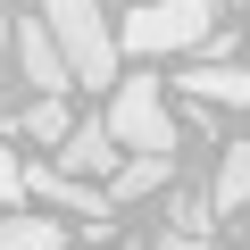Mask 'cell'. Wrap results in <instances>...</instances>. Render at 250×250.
I'll use <instances>...</instances> for the list:
<instances>
[{
    "mask_svg": "<svg viewBox=\"0 0 250 250\" xmlns=\"http://www.w3.org/2000/svg\"><path fill=\"white\" fill-rule=\"evenodd\" d=\"M117 167H125V150H117V134H108V117H83L75 134L59 142V175H75V184H117Z\"/></svg>",
    "mask_w": 250,
    "mask_h": 250,
    "instance_id": "5",
    "label": "cell"
},
{
    "mask_svg": "<svg viewBox=\"0 0 250 250\" xmlns=\"http://www.w3.org/2000/svg\"><path fill=\"white\" fill-rule=\"evenodd\" d=\"M159 250H217L208 233H159Z\"/></svg>",
    "mask_w": 250,
    "mask_h": 250,
    "instance_id": "14",
    "label": "cell"
},
{
    "mask_svg": "<svg viewBox=\"0 0 250 250\" xmlns=\"http://www.w3.org/2000/svg\"><path fill=\"white\" fill-rule=\"evenodd\" d=\"M175 92H192L200 108H250V67L233 59V67H192V75H175Z\"/></svg>",
    "mask_w": 250,
    "mask_h": 250,
    "instance_id": "7",
    "label": "cell"
},
{
    "mask_svg": "<svg viewBox=\"0 0 250 250\" xmlns=\"http://www.w3.org/2000/svg\"><path fill=\"white\" fill-rule=\"evenodd\" d=\"M208 208H217L208 192H175L167 200V233H208Z\"/></svg>",
    "mask_w": 250,
    "mask_h": 250,
    "instance_id": "12",
    "label": "cell"
},
{
    "mask_svg": "<svg viewBox=\"0 0 250 250\" xmlns=\"http://www.w3.org/2000/svg\"><path fill=\"white\" fill-rule=\"evenodd\" d=\"M108 134H117V150L125 159H175V108H167V92L150 83V75H125L117 92H108Z\"/></svg>",
    "mask_w": 250,
    "mask_h": 250,
    "instance_id": "3",
    "label": "cell"
},
{
    "mask_svg": "<svg viewBox=\"0 0 250 250\" xmlns=\"http://www.w3.org/2000/svg\"><path fill=\"white\" fill-rule=\"evenodd\" d=\"M9 134H25V142H67L75 134V117H67V100H25V108H9Z\"/></svg>",
    "mask_w": 250,
    "mask_h": 250,
    "instance_id": "8",
    "label": "cell"
},
{
    "mask_svg": "<svg viewBox=\"0 0 250 250\" xmlns=\"http://www.w3.org/2000/svg\"><path fill=\"white\" fill-rule=\"evenodd\" d=\"M208 34H217V0H142L117 17V50H134V59L208 50Z\"/></svg>",
    "mask_w": 250,
    "mask_h": 250,
    "instance_id": "2",
    "label": "cell"
},
{
    "mask_svg": "<svg viewBox=\"0 0 250 250\" xmlns=\"http://www.w3.org/2000/svg\"><path fill=\"white\" fill-rule=\"evenodd\" d=\"M42 9V25H50V42L67 50V75L75 83H125L117 75V25L100 17V0H34Z\"/></svg>",
    "mask_w": 250,
    "mask_h": 250,
    "instance_id": "1",
    "label": "cell"
},
{
    "mask_svg": "<svg viewBox=\"0 0 250 250\" xmlns=\"http://www.w3.org/2000/svg\"><path fill=\"white\" fill-rule=\"evenodd\" d=\"M25 192H42L50 208H83V225H92V233H108V225H117V200H108L100 184H75V175H59V167H34V175H25Z\"/></svg>",
    "mask_w": 250,
    "mask_h": 250,
    "instance_id": "6",
    "label": "cell"
},
{
    "mask_svg": "<svg viewBox=\"0 0 250 250\" xmlns=\"http://www.w3.org/2000/svg\"><path fill=\"white\" fill-rule=\"evenodd\" d=\"M167 184H175V159H125L117 184H108V200L134 208V200H150V192H167Z\"/></svg>",
    "mask_w": 250,
    "mask_h": 250,
    "instance_id": "9",
    "label": "cell"
},
{
    "mask_svg": "<svg viewBox=\"0 0 250 250\" xmlns=\"http://www.w3.org/2000/svg\"><path fill=\"white\" fill-rule=\"evenodd\" d=\"M208 200H217L225 217H242V225H250V142H233V150H225V167H217Z\"/></svg>",
    "mask_w": 250,
    "mask_h": 250,
    "instance_id": "10",
    "label": "cell"
},
{
    "mask_svg": "<svg viewBox=\"0 0 250 250\" xmlns=\"http://www.w3.org/2000/svg\"><path fill=\"white\" fill-rule=\"evenodd\" d=\"M67 233H59V217H0V250H59Z\"/></svg>",
    "mask_w": 250,
    "mask_h": 250,
    "instance_id": "11",
    "label": "cell"
},
{
    "mask_svg": "<svg viewBox=\"0 0 250 250\" xmlns=\"http://www.w3.org/2000/svg\"><path fill=\"white\" fill-rule=\"evenodd\" d=\"M0 200H25V167H17V150H9V134H0Z\"/></svg>",
    "mask_w": 250,
    "mask_h": 250,
    "instance_id": "13",
    "label": "cell"
},
{
    "mask_svg": "<svg viewBox=\"0 0 250 250\" xmlns=\"http://www.w3.org/2000/svg\"><path fill=\"white\" fill-rule=\"evenodd\" d=\"M9 50H17V75L34 83V100H67V50L50 42V25H42V9L34 17H9Z\"/></svg>",
    "mask_w": 250,
    "mask_h": 250,
    "instance_id": "4",
    "label": "cell"
}]
</instances>
